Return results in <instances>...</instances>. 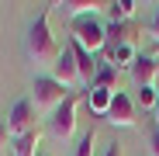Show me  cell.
I'll return each instance as SVG.
<instances>
[{
    "instance_id": "12",
    "label": "cell",
    "mask_w": 159,
    "mask_h": 156,
    "mask_svg": "<svg viewBox=\"0 0 159 156\" xmlns=\"http://www.w3.org/2000/svg\"><path fill=\"white\" fill-rule=\"evenodd\" d=\"M135 49L131 45H111L107 49V66H114V69H131L135 66Z\"/></svg>"
},
{
    "instance_id": "13",
    "label": "cell",
    "mask_w": 159,
    "mask_h": 156,
    "mask_svg": "<svg viewBox=\"0 0 159 156\" xmlns=\"http://www.w3.org/2000/svg\"><path fill=\"white\" fill-rule=\"evenodd\" d=\"M135 0H114V4H107V14H111V24H128V17L135 14Z\"/></svg>"
},
{
    "instance_id": "1",
    "label": "cell",
    "mask_w": 159,
    "mask_h": 156,
    "mask_svg": "<svg viewBox=\"0 0 159 156\" xmlns=\"http://www.w3.org/2000/svg\"><path fill=\"white\" fill-rule=\"evenodd\" d=\"M56 7V4H52ZM52 7H45L38 17H35V24L28 28V59L35 63V66H48L52 69V63L59 59V45H56V35H52V28H48V14H52Z\"/></svg>"
},
{
    "instance_id": "5",
    "label": "cell",
    "mask_w": 159,
    "mask_h": 156,
    "mask_svg": "<svg viewBox=\"0 0 159 156\" xmlns=\"http://www.w3.org/2000/svg\"><path fill=\"white\" fill-rule=\"evenodd\" d=\"M7 128H11V139H21V135L35 132V104H31L28 97L17 101L14 108H11V115H7Z\"/></svg>"
},
{
    "instance_id": "21",
    "label": "cell",
    "mask_w": 159,
    "mask_h": 156,
    "mask_svg": "<svg viewBox=\"0 0 159 156\" xmlns=\"http://www.w3.org/2000/svg\"><path fill=\"white\" fill-rule=\"evenodd\" d=\"M152 156H159V132L152 135Z\"/></svg>"
},
{
    "instance_id": "24",
    "label": "cell",
    "mask_w": 159,
    "mask_h": 156,
    "mask_svg": "<svg viewBox=\"0 0 159 156\" xmlns=\"http://www.w3.org/2000/svg\"><path fill=\"white\" fill-rule=\"evenodd\" d=\"M38 156H45V153H38Z\"/></svg>"
},
{
    "instance_id": "23",
    "label": "cell",
    "mask_w": 159,
    "mask_h": 156,
    "mask_svg": "<svg viewBox=\"0 0 159 156\" xmlns=\"http://www.w3.org/2000/svg\"><path fill=\"white\" fill-rule=\"evenodd\" d=\"M156 90H159V76H156Z\"/></svg>"
},
{
    "instance_id": "7",
    "label": "cell",
    "mask_w": 159,
    "mask_h": 156,
    "mask_svg": "<svg viewBox=\"0 0 159 156\" xmlns=\"http://www.w3.org/2000/svg\"><path fill=\"white\" fill-rule=\"evenodd\" d=\"M107 118L111 125H121V128H131L139 118H135V104H131V97L128 94H121V90H114V101H111V108H107Z\"/></svg>"
},
{
    "instance_id": "15",
    "label": "cell",
    "mask_w": 159,
    "mask_h": 156,
    "mask_svg": "<svg viewBox=\"0 0 159 156\" xmlns=\"http://www.w3.org/2000/svg\"><path fill=\"white\" fill-rule=\"evenodd\" d=\"M111 45H131V24H107V49Z\"/></svg>"
},
{
    "instance_id": "14",
    "label": "cell",
    "mask_w": 159,
    "mask_h": 156,
    "mask_svg": "<svg viewBox=\"0 0 159 156\" xmlns=\"http://www.w3.org/2000/svg\"><path fill=\"white\" fill-rule=\"evenodd\" d=\"M38 142H42L38 128L28 132V135H21V139H14V156H38Z\"/></svg>"
},
{
    "instance_id": "18",
    "label": "cell",
    "mask_w": 159,
    "mask_h": 156,
    "mask_svg": "<svg viewBox=\"0 0 159 156\" xmlns=\"http://www.w3.org/2000/svg\"><path fill=\"white\" fill-rule=\"evenodd\" d=\"M139 104L152 111L156 104H159V90H156V87H139Z\"/></svg>"
},
{
    "instance_id": "2",
    "label": "cell",
    "mask_w": 159,
    "mask_h": 156,
    "mask_svg": "<svg viewBox=\"0 0 159 156\" xmlns=\"http://www.w3.org/2000/svg\"><path fill=\"white\" fill-rule=\"evenodd\" d=\"M73 42L93 56L97 49H107V24H100L93 14L90 17H76L73 21Z\"/></svg>"
},
{
    "instance_id": "4",
    "label": "cell",
    "mask_w": 159,
    "mask_h": 156,
    "mask_svg": "<svg viewBox=\"0 0 159 156\" xmlns=\"http://www.w3.org/2000/svg\"><path fill=\"white\" fill-rule=\"evenodd\" d=\"M48 132L56 135V139H73V132H76V97L69 94L56 111H52V118H48Z\"/></svg>"
},
{
    "instance_id": "19",
    "label": "cell",
    "mask_w": 159,
    "mask_h": 156,
    "mask_svg": "<svg viewBox=\"0 0 159 156\" xmlns=\"http://www.w3.org/2000/svg\"><path fill=\"white\" fill-rule=\"evenodd\" d=\"M7 142H11V128H7V121H0V153L7 149Z\"/></svg>"
},
{
    "instance_id": "6",
    "label": "cell",
    "mask_w": 159,
    "mask_h": 156,
    "mask_svg": "<svg viewBox=\"0 0 159 156\" xmlns=\"http://www.w3.org/2000/svg\"><path fill=\"white\" fill-rule=\"evenodd\" d=\"M52 80H59L66 90H73L80 83V66H76V56H73V45H66L59 52V59L52 63Z\"/></svg>"
},
{
    "instance_id": "22",
    "label": "cell",
    "mask_w": 159,
    "mask_h": 156,
    "mask_svg": "<svg viewBox=\"0 0 159 156\" xmlns=\"http://www.w3.org/2000/svg\"><path fill=\"white\" fill-rule=\"evenodd\" d=\"M152 115H156V121H159V104H156V108H152Z\"/></svg>"
},
{
    "instance_id": "16",
    "label": "cell",
    "mask_w": 159,
    "mask_h": 156,
    "mask_svg": "<svg viewBox=\"0 0 159 156\" xmlns=\"http://www.w3.org/2000/svg\"><path fill=\"white\" fill-rule=\"evenodd\" d=\"M114 66H97V76H93V87H107V90H114Z\"/></svg>"
},
{
    "instance_id": "17",
    "label": "cell",
    "mask_w": 159,
    "mask_h": 156,
    "mask_svg": "<svg viewBox=\"0 0 159 156\" xmlns=\"http://www.w3.org/2000/svg\"><path fill=\"white\" fill-rule=\"evenodd\" d=\"M93 139H97V132H93V128H87V132L80 135V142H76V153H73V156H93Z\"/></svg>"
},
{
    "instance_id": "10",
    "label": "cell",
    "mask_w": 159,
    "mask_h": 156,
    "mask_svg": "<svg viewBox=\"0 0 159 156\" xmlns=\"http://www.w3.org/2000/svg\"><path fill=\"white\" fill-rule=\"evenodd\" d=\"M56 7H62V14L73 17V21H76V17H90V14L100 11V7L107 11V4H100V0H66V4H56Z\"/></svg>"
},
{
    "instance_id": "20",
    "label": "cell",
    "mask_w": 159,
    "mask_h": 156,
    "mask_svg": "<svg viewBox=\"0 0 159 156\" xmlns=\"http://www.w3.org/2000/svg\"><path fill=\"white\" fill-rule=\"evenodd\" d=\"M104 156H125V149H121V146L114 142V146H107V153H104Z\"/></svg>"
},
{
    "instance_id": "3",
    "label": "cell",
    "mask_w": 159,
    "mask_h": 156,
    "mask_svg": "<svg viewBox=\"0 0 159 156\" xmlns=\"http://www.w3.org/2000/svg\"><path fill=\"white\" fill-rule=\"evenodd\" d=\"M66 87L59 80H52V76H35V83H31V104L42 111H56L59 104L66 101Z\"/></svg>"
},
{
    "instance_id": "9",
    "label": "cell",
    "mask_w": 159,
    "mask_h": 156,
    "mask_svg": "<svg viewBox=\"0 0 159 156\" xmlns=\"http://www.w3.org/2000/svg\"><path fill=\"white\" fill-rule=\"evenodd\" d=\"M73 45V56H76V66H80V83H87V87H93V76H97V63H93V56L87 49H80L76 42H69Z\"/></svg>"
},
{
    "instance_id": "8",
    "label": "cell",
    "mask_w": 159,
    "mask_h": 156,
    "mask_svg": "<svg viewBox=\"0 0 159 156\" xmlns=\"http://www.w3.org/2000/svg\"><path fill=\"white\" fill-rule=\"evenodd\" d=\"M131 76H135V83H139V87H156L159 59H156V56H139L135 66H131Z\"/></svg>"
},
{
    "instance_id": "11",
    "label": "cell",
    "mask_w": 159,
    "mask_h": 156,
    "mask_svg": "<svg viewBox=\"0 0 159 156\" xmlns=\"http://www.w3.org/2000/svg\"><path fill=\"white\" fill-rule=\"evenodd\" d=\"M111 101H114V90H107V87H90V90H87V108H90L97 118L107 115Z\"/></svg>"
}]
</instances>
